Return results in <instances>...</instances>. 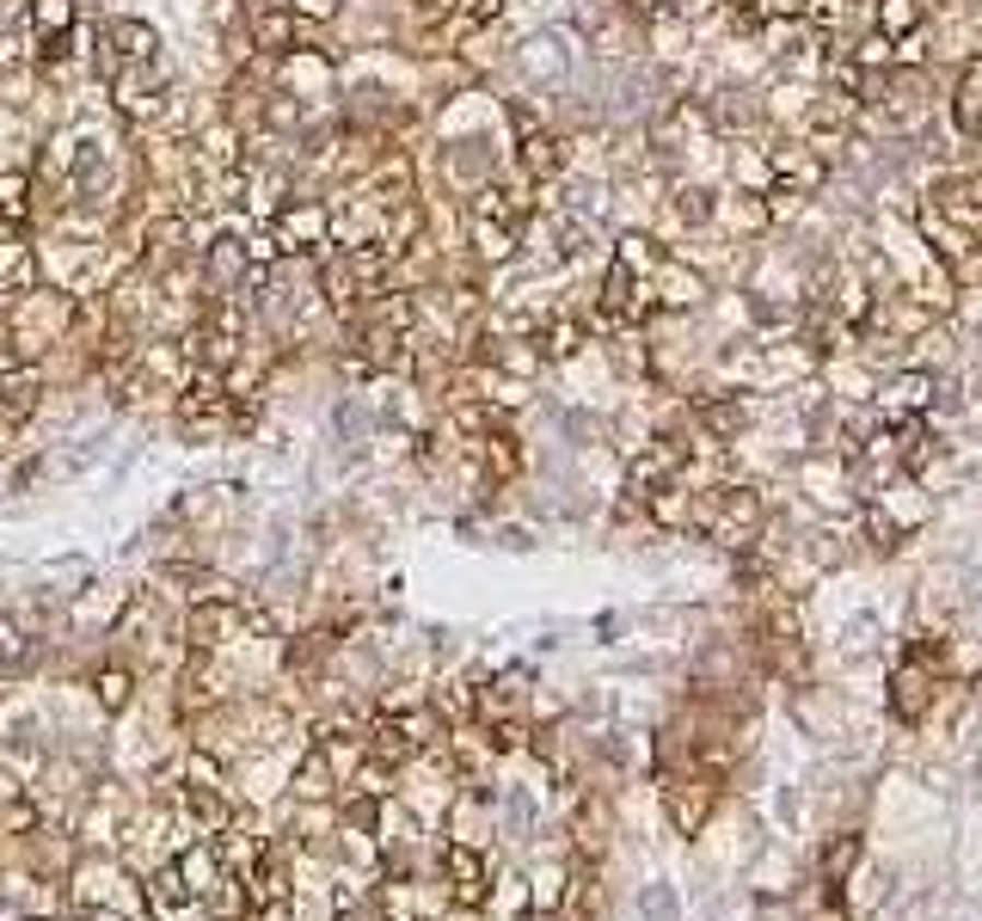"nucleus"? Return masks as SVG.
<instances>
[{
	"instance_id": "1",
	"label": "nucleus",
	"mask_w": 982,
	"mask_h": 921,
	"mask_svg": "<svg viewBox=\"0 0 982 921\" xmlns=\"http://www.w3.org/2000/svg\"><path fill=\"white\" fill-rule=\"evenodd\" d=\"M442 873H449V897L461 909H485V903H492V866H485L480 848L454 842L449 854H442Z\"/></svg>"
},
{
	"instance_id": "2",
	"label": "nucleus",
	"mask_w": 982,
	"mask_h": 921,
	"mask_svg": "<svg viewBox=\"0 0 982 921\" xmlns=\"http://www.w3.org/2000/svg\"><path fill=\"white\" fill-rule=\"evenodd\" d=\"M516 166H522V179L529 185H553L565 166H571V148H565L559 129H522V141H516Z\"/></svg>"
},
{
	"instance_id": "3",
	"label": "nucleus",
	"mask_w": 982,
	"mask_h": 921,
	"mask_svg": "<svg viewBox=\"0 0 982 921\" xmlns=\"http://www.w3.org/2000/svg\"><path fill=\"white\" fill-rule=\"evenodd\" d=\"M185 633H190L197 652H216V645H228L240 633V614L228 609V596H204V602L185 614Z\"/></svg>"
},
{
	"instance_id": "4",
	"label": "nucleus",
	"mask_w": 982,
	"mask_h": 921,
	"mask_svg": "<svg viewBox=\"0 0 982 921\" xmlns=\"http://www.w3.org/2000/svg\"><path fill=\"white\" fill-rule=\"evenodd\" d=\"M473 461L485 468V480H492V485H510L516 473H522V442H516L504 424H492V430L473 437Z\"/></svg>"
},
{
	"instance_id": "5",
	"label": "nucleus",
	"mask_w": 982,
	"mask_h": 921,
	"mask_svg": "<svg viewBox=\"0 0 982 921\" xmlns=\"http://www.w3.org/2000/svg\"><path fill=\"white\" fill-rule=\"evenodd\" d=\"M270 234H277V252H313L326 246V209H277V221H270Z\"/></svg>"
},
{
	"instance_id": "6",
	"label": "nucleus",
	"mask_w": 982,
	"mask_h": 921,
	"mask_svg": "<svg viewBox=\"0 0 982 921\" xmlns=\"http://www.w3.org/2000/svg\"><path fill=\"white\" fill-rule=\"evenodd\" d=\"M866 25L885 32L890 44H903L927 25V0H866Z\"/></svg>"
},
{
	"instance_id": "7",
	"label": "nucleus",
	"mask_w": 982,
	"mask_h": 921,
	"mask_svg": "<svg viewBox=\"0 0 982 921\" xmlns=\"http://www.w3.org/2000/svg\"><path fill=\"white\" fill-rule=\"evenodd\" d=\"M534 344H541L546 362L571 357L577 344H584V320H571V313H559V320H546V326H534Z\"/></svg>"
},
{
	"instance_id": "8",
	"label": "nucleus",
	"mask_w": 982,
	"mask_h": 921,
	"mask_svg": "<svg viewBox=\"0 0 982 921\" xmlns=\"http://www.w3.org/2000/svg\"><path fill=\"white\" fill-rule=\"evenodd\" d=\"M99 706L105 713H124L129 701H136V670H124V664H111V670H99Z\"/></svg>"
},
{
	"instance_id": "9",
	"label": "nucleus",
	"mask_w": 982,
	"mask_h": 921,
	"mask_svg": "<svg viewBox=\"0 0 982 921\" xmlns=\"http://www.w3.org/2000/svg\"><path fill=\"white\" fill-rule=\"evenodd\" d=\"M32 664V640H25V626L13 621V614L0 609V670L13 676V670H25Z\"/></svg>"
},
{
	"instance_id": "10",
	"label": "nucleus",
	"mask_w": 982,
	"mask_h": 921,
	"mask_svg": "<svg viewBox=\"0 0 982 921\" xmlns=\"http://www.w3.org/2000/svg\"><path fill=\"white\" fill-rule=\"evenodd\" d=\"M240 265H246L240 240H234V234H221L216 246H209V283H216V289H228V283L240 277Z\"/></svg>"
},
{
	"instance_id": "11",
	"label": "nucleus",
	"mask_w": 982,
	"mask_h": 921,
	"mask_svg": "<svg viewBox=\"0 0 982 921\" xmlns=\"http://www.w3.org/2000/svg\"><path fill=\"white\" fill-rule=\"evenodd\" d=\"M332 781H338V774H332V762H326L320 750H313V756H308V768L296 774V798H326V793H332Z\"/></svg>"
},
{
	"instance_id": "12",
	"label": "nucleus",
	"mask_w": 982,
	"mask_h": 921,
	"mask_svg": "<svg viewBox=\"0 0 982 921\" xmlns=\"http://www.w3.org/2000/svg\"><path fill=\"white\" fill-rule=\"evenodd\" d=\"M639 916L645 921H675V916H682V903H675L670 885H645L639 890Z\"/></svg>"
}]
</instances>
